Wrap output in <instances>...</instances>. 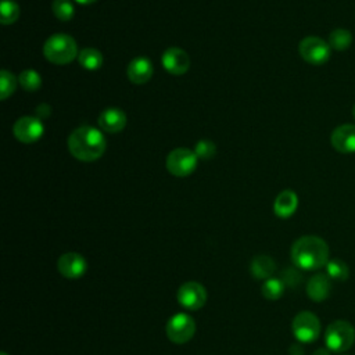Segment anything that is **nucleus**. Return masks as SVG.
<instances>
[{"instance_id":"nucleus-1","label":"nucleus","mask_w":355,"mask_h":355,"mask_svg":"<svg viewBox=\"0 0 355 355\" xmlns=\"http://www.w3.org/2000/svg\"><path fill=\"white\" fill-rule=\"evenodd\" d=\"M293 263L304 270H316L329 262V245L318 236H302L291 247Z\"/></svg>"},{"instance_id":"nucleus-2","label":"nucleus","mask_w":355,"mask_h":355,"mask_svg":"<svg viewBox=\"0 0 355 355\" xmlns=\"http://www.w3.org/2000/svg\"><path fill=\"white\" fill-rule=\"evenodd\" d=\"M105 139L103 133L93 126H79L76 128L69 139L68 148L71 154L83 162L96 161L105 151Z\"/></svg>"},{"instance_id":"nucleus-3","label":"nucleus","mask_w":355,"mask_h":355,"mask_svg":"<svg viewBox=\"0 0 355 355\" xmlns=\"http://www.w3.org/2000/svg\"><path fill=\"white\" fill-rule=\"evenodd\" d=\"M44 57L58 65L69 64L78 55V46L72 36L65 33L51 35L43 44Z\"/></svg>"},{"instance_id":"nucleus-4","label":"nucleus","mask_w":355,"mask_h":355,"mask_svg":"<svg viewBox=\"0 0 355 355\" xmlns=\"http://www.w3.org/2000/svg\"><path fill=\"white\" fill-rule=\"evenodd\" d=\"M355 341V329L347 320L331 322L324 331V343L327 349L333 352H344L352 347Z\"/></svg>"},{"instance_id":"nucleus-5","label":"nucleus","mask_w":355,"mask_h":355,"mask_svg":"<svg viewBox=\"0 0 355 355\" xmlns=\"http://www.w3.org/2000/svg\"><path fill=\"white\" fill-rule=\"evenodd\" d=\"M165 333L172 343L184 344L194 336L196 322L187 313H176L166 322Z\"/></svg>"},{"instance_id":"nucleus-6","label":"nucleus","mask_w":355,"mask_h":355,"mask_svg":"<svg viewBox=\"0 0 355 355\" xmlns=\"http://www.w3.org/2000/svg\"><path fill=\"white\" fill-rule=\"evenodd\" d=\"M293 333L300 343H313L320 334V322L316 315L308 311H302L293 319Z\"/></svg>"},{"instance_id":"nucleus-7","label":"nucleus","mask_w":355,"mask_h":355,"mask_svg":"<svg viewBox=\"0 0 355 355\" xmlns=\"http://www.w3.org/2000/svg\"><path fill=\"white\" fill-rule=\"evenodd\" d=\"M298 50L306 62L312 65H322L330 58L331 47L329 42H324L318 36H308L301 40Z\"/></svg>"},{"instance_id":"nucleus-8","label":"nucleus","mask_w":355,"mask_h":355,"mask_svg":"<svg viewBox=\"0 0 355 355\" xmlns=\"http://www.w3.org/2000/svg\"><path fill=\"white\" fill-rule=\"evenodd\" d=\"M197 154L189 148H175L166 157V169L173 176H189L197 166Z\"/></svg>"},{"instance_id":"nucleus-9","label":"nucleus","mask_w":355,"mask_h":355,"mask_svg":"<svg viewBox=\"0 0 355 355\" xmlns=\"http://www.w3.org/2000/svg\"><path fill=\"white\" fill-rule=\"evenodd\" d=\"M178 302L190 311H196L204 306L207 302V291L202 284L197 282H187L178 288Z\"/></svg>"},{"instance_id":"nucleus-10","label":"nucleus","mask_w":355,"mask_h":355,"mask_svg":"<svg viewBox=\"0 0 355 355\" xmlns=\"http://www.w3.org/2000/svg\"><path fill=\"white\" fill-rule=\"evenodd\" d=\"M44 126L37 116H22L14 125V135L22 143H33L42 137Z\"/></svg>"},{"instance_id":"nucleus-11","label":"nucleus","mask_w":355,"mask_h":355,"mask_svg":"<svg viewBox=\"0 0 355 355\" xmlns=\"http://www.w3.org/2000/svg\"><path fill=\"white\" fill-rule=\"evenodd\" d=\"M57 268L60 273L67 279H79L87 270L86 259L78 252L62 254L57 261Z\"/></svg>"},{"instance_id":"nucleus-12","label":"nucleus","mask_w":355,"mask_h":355,"mask_svg":"<svg viewBox=\"0 0 355 355\" xmlns=\"http://www.w3.org/2000/svg\"><path fill=\"white\" fill-rule=\"evenodd\" d=\"M162 67L172 75H183L190 67L189 54L179 47H169L162 54Z\"/></svg>"},{"instance_id":"nucleus-13","label":"nucleus","mask_w":355,"mask_h":355,"mask_svg":"<svg viewBox=\"0 0 355 355\" xmlns=\"http://www.w3.org/2000/svg\"><path fill=\"white\" fill-rule=\"evenodd\" d=\"M331 146L344 154L355 153V125L344 123L337 126L331 133Z\"/></svg>"},{"instance_id":"nucleus-14","label":"nucleus","mask_w":355,"mask_h":355,"mask_svg":"<svg viewBox=\"0 0 355 355\" xmlns=\"http://www.w3.org/2000/svg\"><path fill=\"white\" fill-rule=\"evenodd\" d=\"M331 291V279L324 273L313 275L306 283V294L315 302L324 301Z\"/></svg>"},{"instance_id":"nucleus-15","label":"nucleus","mask_w":355,"mask_h":355,"mask_svg":"<svg viewBox=\"0 0 355 355\" xmlns=\"http://www.w3.org/2000/svg\"><path fill=\"white\" fill-rule=\"evenodd\" d=\"M153 64L147 57H137L130 61L128 67V78L132 83L143 85L153 76Z\"/></svg>"},{"instance_id":"nucleus-16","label":"nucleus","mask_w":355,"mask_h":355,"mask_svg":"<svg viewBox=\"0 0 355 355\" xmlns=\"http://www.w3.org/2000/svg\"><path fill=\"white\" fill-rule=\"evenodd\" d=\"M126 125V115L118 108H107L98 116V126L108 133H118Z\"/></svg>"},{"instance_id":"nucleus-17","label":"nucleus","mask_w":355,"mask_h":355,"mask_svg":"<svg viewBox=\"0 0 355 355\" xmlns=\"http://www.w3.org/2000/svg\"><path fill=\"white\" fill-rule=\"evenodd\" d=\"M298 207V197L293 190H283L275 200L273 211L279 218H290Z\"/></svg>"},{"instance_id":"nucleus-18","label":"nucleus","mask_w":355,"mask_h":355,"mask_svg":"<svg viewBox=\"0 0 355 355\" xmlns=\"http://www.w3.org/2000/svg\"><path fill=\"white\" fill-rule=\"evenodd\" d=\"M275 269H276L275 261L269 255H263V254L254 257L250 265L251 275L259 280H266L272 277Z\"/></svg>"},{"instance_id":"nucleus-19","label":"nucleus","mask_w":355,"mask_h":355,"mask_svg":"<svg viewBox=\"0 0 355 355\" xmlns=\"http://www.w3.org/2000/svg\"><path fill=\"white\" fill-rule=\"evenodd\" d=\"M78 60L80 62V65L87 69V71H96L101 67L103 64V54L97 50V49H93V47H87V49H83L79 55H78Z\"/></svg>"},{"instance_id":"nucleus-20","label":"nucleus","mask_w":355,"mask_h":355,"mask_svg":"<svg viewBox=\"0 0 355 355\" xmlns=\"http://www.w3.org/2000/svg\"><path fill=\"white\" fill-rule=\"evenodd\" d=\"M352 43V33L348 29L337 28L329 35V44L333 50L344 51Z\"/></svg>"},{"instance_id":"nucleus-21","label":"nucleus","mask_w":355,"mask_h":355,"mask_svg":"<svg viewBox=\"0 0 355 355\" xmlns=\"http://www.w3.org/2000/svg\"><path fill=\"white\" fill-rule=\"evenodd\" d=\"M326 275L331 280L344 282L349 277V268L341 259H337V258L336 259H329V262L326 263Z\"/></svg>"},{"instance_id":"nucleus-22","label":"nucleus","mask_w":355,"mask_h":355,"mask_svg":"<svg viewBox=\"0 0 355 355\" xmlns=\"http://www.w3.org/2000/svg\"><path fill=\"white\" fill-rule=\"evenodd\" d=\"M284 287H286V284H284V282L282 279L269 277L262 284V295L266 300L276 301V300H279L283 295Z\"/></svg>"},{"instance_id":"nucleus-23","label":"nucleus","mask_w":355,"mask_h":355,"mask_svg":"<svg viewBox=\"0 0 355 355\" xmlns=\"http://www.w3.org/2000/svg\"><path fill=\"white\" fill-rule=\"evenodd\" d=\"M18 83L28 92H35L42 86V78L35 69H25L18 76Z\"/></svg>"},{"instance_id":"nucleus-24","label":"nucleus","mask_w":355,"mask_h":355,"mask_svg":"<svg viewBox=\"0 0 355 355\" xmlns=\"http://www.w3.org/2000/svg\"><path fill=\"white\" fill-rule=\"evenodd\" d=\"M19 17V6L14 0H3L1 1V17L0 22L3 25H10L15 22Z\"/></svg>"},{"instance_id":"nucleus-25","label":"nucleus","mask_w":355,"mask_h":355,"mask_svg":"<svg viewBox=\"0 0 355 355\" xmlns=\"http://www.w3.org/2000/svg\"><path fill=\"white\" fill-rule=\"evenodd\" d=\"M73 6L69 0H54L53 1V14L60 21H69L73 17Z\"/></svg>"},{"instance_id":"nucleus-26","label":"nucleus","mask_w":355,"mask_h":355,"mask_svg":"<svg viewBox=\"0 0 355 355\" xmlns=\"http://www.w3.org/2000/svg\"><path fill=\"white\" fill-rule=\"evenodd\" d=\"M15 87H17V79L14 78V75L10 71L3 69L0 76V89H1L0 98L6 100L7 97H10L14 93Z\"/></svg>"},{"instance_id":"nucleus-27","label":"nucleus","mask_w":355,"mask_h":355,"mask_svg":"<svg viewBox=\"0 0 355 355\" xmlns=\"http://www.w3.org/2000/svg\"><path fill=\"white\" fill-rule=\"evenodd\" d=\"M194 153L197 154L198 158H202V159H208V158H212L216 153V147L212 141L209 140H200L197 144H196V148H194Z\"/></svg>"},{"instance_id":"nucleus-28","label":"nucleus","mask_w":355,"mask_h":355,"mask_svg":"<svg viewBox=\"0 0 355 355\" xmlns=\"http://www.w3.org/2000/svg\"><path fill=\"white\" fill-rule=\"evenodd\" d=\"M50 114H51V108H50V105H49V104L42 103V104H39V105H37V108H36V116H37L39 119L49 118V116H50Z\"/></svg>"},{"instance_id":"nucleus-29","label":"nucleus","mask_w":355,"mask_h":355,"mask_svg":"<svg viewBox=\"0 0 355 355\" xmlns=\"http://www.w3.org/2000/svg\"><path fill=\"white\" fill-rule=\"evenodd\" d=\"M288 352L290 355H302L304 354V349L300 344H293L290 348H288Z\"/></svg>"},{"instance_id":"nucleus-30","label":"nucleus","mask_w":355,"mask_h":355,"mask_svg":"<svg viewBox=\"0 0 355 355\" xmlns=\"http://www.w3.org/2000/svg\"><path fill=\"white\" fill-rule=\"evenodd\" d=\"M313 355H330V349H326V348H318Z\"/></svg>"},{"instance_id":"nucleus-31","label":"nucleus","mask_w":355,"mask_h":355,"mask_svg":"<svg viewBox=\"0 0 355 355\" xmlns=\"http://www.w3.org/2000/svg\"><path fill=\"white\" fill-rule=\"evenodd\" d=\"M76 3H79V4H83V6H86V4H92V3H94L96 0H75Z\"/></svg>"},{"instance_id":"nucleus-32","label":"nucleus","mask_w":355,"mask_h":355,"mask_svg":"<svg viewBox=\"0 0 355 355\" xmlns=\"http://www.w3.org/2000/svg\"><path fill=\"white\" fill-rule=\"evenodd\" d=\"M352 116L355 118V104H354V107H352Z\"/></svg>"},{"instance_id":"nucleus-33","label":"nucleus","mask_w":355,"mask_h":355,"mask_svg":"<svg viewBox=\"0 0 355 355\" xmlns=\"http://www.w3.org/2000/svg\"><path fill=\"white\" fill-rule=\"evenodd\" d=\"M1 355H7V354H6V352H1Z\"/></svg>"}]
</instances>
